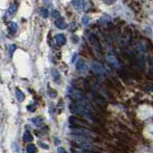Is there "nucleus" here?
Returning <instances> with one entry per match:
<instances>
[{"instance_id":"15","label":"nucleus","mask_w":153,"mask_h":153,"mask_svg":"<svg viewBox=\"0 0 153 153\" xmlns=\"http://www.w3.org/2000/svg\"><path fill=\"white\" fill-rule=\"evenodd\" d=\"M34 125H36V126H42V122H43V120L42 119L41 117H35V119H32L31 120Z\"/></svg>"},{"instance_id":"14","label":"nucleus","mask_w":153,"mask_h":153,"mask_svg":"<svg viewBox=\"0 0 153 153\" xmlns=\"http://www.w3.org/2000/svg\"><path fill=\"white\" fill-rule=\"evenodd\" d=\"M23 140H24V142H32L33 141V136H32V134L29 132V131H25V133L23 135Z\"/></svg>"},{"instance_id":"5","label":"nucleus","mask_w":153,"mask_h":153,"mask_svg":"<svg viewBox=\"0 0 153 153\" xmlns=\"http://www.w3.org/2000/svg\"><path fill=\"white\" fill-rule=\"evenodd\" d=\"M76 69L79 72H86L87 69H88V65H86V63L84 62V61L79 60L76 63Z\"/></svg>"},{"instance_id":"19","label":"nucleus","mask_w":153,"mask_h":153,"mask_svg":"<svg viewBox=\"0 0 153 153\" xmlns=\"http://www.w3.org/2000/svg\"><path fill=\"white\" fill-rule=\"evenodd\" d=\"M16 49V46L15 45H9V54H10V58H12V56H13V54H14Z\"/></svg>"},{"instance_id":"21","label":"nucleus","mask_w":153,"mask_h":153,"mask_svg":"<svg viewBox=\"0 0 153 153\" xmlns=\"http://www.w3.org/2000/svg\"><path fill=\"white\" fill-rule=\"evenodd\" d=\"M52 16H53L54 19H58V17H60L61 16H60V13L58 11L54 10L53 12H52Z\"/></svg>"},{"instance_id":"7","label":"nucleus","mask_w":153,"mask_h":153,"mask_svg":"<svg viewBox=\"0 0 153 153\" xmlns=\"http://www.w3.org/2000/svg\"><path fill=\"white\" fill-rule=\"evenodd\" d=\"M55 41H56V43H57V45H58L59 46L64 45L65 43V42H67V40H65V37L64 36L63 34H58V35H56Z\"/></svg>"},{"instance_id":"23","label":"nucleus","mask_w":153,"mask_h":153,"mask_svg":"<svg viewBox=\"0 0 153 153\" xmlns=\"http://www.w3.org/2000/svg\"><path fill=\"white\" fill-rule=\"evenodd\" d=\"M89 17L88 16H84V17H83V19H82V23L83 24H84V25H86L87 23H88L89 22Z\"/></svg>"},{"instance_id":"26","label":"nucleus","mask_w":153,"mask_h":153,"mask_svg":"<svg viewBox=\"0 0 153 153\" xmlns=\"http://www.w3.org/2000/svg\"><path fill=\"white\" fill-rule=\"evenodd\" d=\"M40 145H41V146H43V148H46V149H47V148H48V146H46V145H45V143H40Z\"/></svg>"},{"instance_id":"25","label":"nucleus","mask_w":153,"mask_h":153,"mask_svg":"<svg viewBox=\"0 0 153 153\" xmlns=\"http://www.w3.org/2000/svg\"><path fill=\"white\" fill-rule=\"evenodd\" d=\"M43 2H45L46 5H48V6L51 5V0H43Z\"/></svg>"},{"instance_id":"3","label":"nucleus","mask_w":153,"mask_h":153,"mask_svg":"<svg viewBox=\"0 0 153 153\" xmlns=\"http://www.w3.org/2000/svg\"><path fill=\"white\" fill-rule=\"evenodd\" d=\"M69 122H71V124L72 125L79 126V127H82V128L90 127V124L85 120L79 119V117H69Z\"/></svg>"},{"instance_id":"12","label":"nucleus","mask_w":153,"mask_h":153,"mask_svg":"<svg viewBox=\"0 0 153 153\" xmlns=\"http://www.w3.org/2000/svg\"><path fill=\"white\" fill-rule=\"evenodd\" d=\"M72 5L76 10H81L83 8V0H72Z\"/></svg>"},{"instance_id":"4","label":"nucleus","mask_w":153,"mask_h":153,"mask_svg":"<svg viewBox=\"0 0 153 153\" xmlns=\"http://www.w3.org/2000/svg\"><path fill=\"white\" fill-rule=\"evenodd\" d=\"M91 71H93L94 74H97V75H102V74L105 73V69L102 67V65L97 63V62L91 63Z\"/></svg>"},{"instance_id":"20","label":"nucleus","mask_w":153,"mask_h":153,"mask_svg":"<svg viewBox=\"0 0 153 153\" xmlns=\"http://www.w3.org/2000/svg\"><path fill=\"white\" fill-rule=\"evenodd\" d=\"M26 150H27V152H29V153H33V152L37 151V148L34 145H28L27 148H26Z\"/></svg>"},{"instance_id":"27","label":"nucleus","mask_w":153,"mask_h":153,"mask_svg":"<svg viewBox=\"0 0 153 153\" xmlns=\"http://www.w3.org/2000/svg\"><path fill=\"white\" fill-rule=\"evenodd\" d=\"M58 151H59V152H65V150L63 149L62 147H59V148H58Z\"/></svg>"},{"instance_id":"1","label":"nucleus","mask_w":153,"mask_h":153,"mask_svg":"<svg viewBox=\"0 0 153 153\" xmlns=\"http://www.w3.org/2000/svg\"><path fill=\"white\" fill-rule=\"evenodd\" d=\"M73 142L81 148H85V149H91V143L89 141V138L83 136V135L76 134L73 138Z\"/></svg>"},{"instance_id":"10","label":"nucleus","mask_w":153,"mask_h":153,"mask_svg":"<svg viewBox=\"0 0 153 153\" xmlns=\"http://www.w3.org/2000/svg\"><path fill=\"white\" fill-rule=\"evenodd\" d=\"M107 63L110 65L112 68H114L119 67V63H117V61L115 58H114L113 56H108L107 57Z\"/></svg>"},{"instance_id":"11","label":"nucleus","mask_w":153,"mask_h":153,"mask_svg":"<svg viewBox=\"0 0 153 153\" xmlns=\"http://www.w3.org/2000/svg\"><path fill=\"white\" fill-rule=\"evenodd\" d=\"M8 27H9V31H10L11 34H16L17 31V24L15 22H9L8 24Z\"/></svg>"},{"instance_id":"13","label":"nucleus","mask_w":153,"mask_h":153,"mask_svg":"<svg viewBox=\"0 0 153 153\" xmlns=\"http://www.w3.org/2000/svg\"><path fill=\"white\" fill-rule=\"evenodd\" d=\"M16 98H17V100H19V101H23L24 98H25L24 94L20 90H19V89L16 90Z\"/></svg>"},{"instance_id":"22","label":"nucleus","mask_w":153,"mask_h":153,"mask_svg":"<svg viewBox=\"0 0 153 153\" xmlns=\"http://www.w3.org/2000/svg\"><path fill=\"white\" fill-rule=\"evenodd\" d=\"M105 4H107V5H112V4L115 3L117 0H103Z\"/></svg>"},{"instance_id":"6","label":"nucleus","mask_w":153,"mask_h":153,"mask_svg":"<svg viewBox=\"0 0 153 153\" xmlns=\"http://www.w3.org/2000/svg\"><path fill=\"white\" fill-rule=\"evenodd\" d=\"M94 100L98 105H105L106 104V99H105L101 94H94Z\"/></svg>"},{"instance_id":"17","label":"nucleus","mask_w":153,"mask_h":153,"mask_svg":"<svg viewBox=\"0 0 153 153\" xmlns=\"http://www.w3.org/2000/svg\"><path fill=\"white\" fill-rule=\"evenodd\" d=\"M40 13H41L42 16H43V17H45V19H46V17H48L49 13H48V10H47V9L43 8V7L40 8Z\"/></svg>"},{"instance_id":"18","label":"nucleus","mask_w":153,"mask_h":153,"mask_svg":"<svg viewBox=\"0 0 153 153\" xmlns=\"http://www.w3.org/2000/svg\"><path fill=\"white\" fill-rule=\"evenodd\" d=\"M52 75H53V77H54L55 82H60V74L58 71L53 69V71H52Z\"/></svg>"},{"instance_id":"9","label":"nucleus","mask_w":153,"mask_h":153,"mask_svg":"<svg viewBox=\"0 0 153 153\" xmlns=\"http://www.w3.org/2000/svg\"><path fill=\"white\" fill-rule=\"evenodd\" d=\"M71 97L73 100H75V101H81V100L83 99V95H82V94L80 93V91H72L71 93Z\"/></svg>"},{"instance_id":"24","label":"nucleus","mask_w":153,"mask_h":153,"mask_svg":"<svg viewBox=\"0 0 153 153\" xmlns=\"http://www.w3.org/2000/svg\"><path fill=\"white\" fill-rule=\"evenodd\" d=\"M35 106H31V105H29V106H27V109L30 111V112H34L35 111Z\"/></svg>"},{"instance_id":"8","label":"nucleus","mask_w":153,"mask_h":153,"mask_svg":"<svg viewBox=\"0 0 153 153\" xmlns=\"http://www.w3.org/2000/svg\"><path fill=\"white\" fill-rule=\"evenodd\" d=\"M55 25L56 27H58L59 29H65L67 28V23L65 22V20L63 17H58V19H56L55 20Z\"/></svg>"},{"instance_id":"2","label":"nucleus","mask_w":153,"mask_h":153,"mask_svg":"<svg viewBox=\"0 0 153 153\" xmlns=\"http://www.w3.org/2000/svg\"><path fill=\"white\" fill-rule=\"evenodd\" d=\"M89 41H90L91 47H93L95 51L98 52V53H103V47L97 35L94 33H91L89 35Z\"/></svg>"},{"instance_id":"16","label":"nucleus","mask_w":153,"mask_h":153,"mask_svg":"<svg viewBox=\"0 0 153 153\" xmlns=\"http://www.w3.org/2000/svg\"><path fill=\"white\" fill-rule=\"evenodd\" d=\"M16 9H17V5H16V3H13L12 5L10 6V8H9V10H8V14H10V15L15 14L16 11Z\"/></svg>"}]
</instances>
